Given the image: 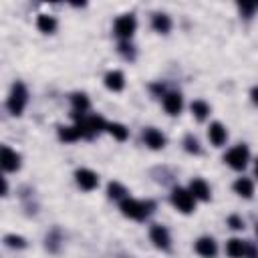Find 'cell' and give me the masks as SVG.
<instances>
[{
  "instance_id": "19",
  "label": "cell",
  "mask_w": 258,
  "mask_h": 258,
  "mask_svg": "<svg viewBox=\"0 0 258 258\" xmlns=\"http://www.w3.org/2000/svg\"><path fill=\"white\" fill-rule=\"evenodd\" d=\"M151 24H153V28H155L157 32H161V34L169 32V28H171V20H169L167 14H155L153 20H151Z\"/></svg>"
},
{
  "instance_id": "21",
  "label": "cell",
  "mask_w": 258,
  "mask_h": 258,
  "mask_svg": "<svg viewBox=\"0 0 258 258\" xmlns=\"http://www.w3.org/2000/svg\"><path fill=\"white\" fill-rule=\"evenodd\" d=\"M107 129H109V133H111L115 139H119V141H125L127 135H129V131H127L125 125H121V123H109Z\"/></svg>"
},
{
  "instance_id": "2",
  "label": "cell",
  "mask_w": 258,
  "mask_h": 258,
  "mask_svg": "<svg viewBox=\"0 0 258 258\" xmlns=\"http://www.w3.org/2000/svg\"><path fill=\"white\" fill-rule=\"evenodd\" d=\"M26 101H28V93H26L24 85L14 83V87L10 91V97H8V111L12 115H22V111L26 107Z\"/></svg>"
},
{
  "instance_id": "7",
  "label": "cell",
  "mask_w": 258,
  "mask_h": 258,
  "mask_svg": "<svg viewBox=\"0 0 258 258\" xmlns=\"http://www.w3.org/2000/svg\"><path fill=\"white\" fill-rule=\"evenodd\" d=\"M149 238H151V242L157 246V248H161V250H167L169 248V232L163 228V226H159V224H155L153 228H151V232H149Z\"/></svg>"
},
{
  "instance_id": "11",
  "label": "cell",
  "mask_w": 258,
  "mask_h": 258,
  "mask_svg": "<svg viewBox=\"0 0 258 258\" xmlns=\"http://www.w3.org/2000/svg\"><path fill=\"white\" fill-rule=\"evenodd\" d=\"M143 141H145V145H149L151 149H161V147L165 145V137H163L157 129H153V127H149V129L143 131Z\"/></svg>"
},
{
  "instance_id": "12",
  "label": "cell",
  "mask_w": 258,
  "mask_h": 258,
  "mask_svg": "<svg viewBox=\"0 0 258 258\" xmlns=\"http://www.w3.org/2000/svg\"><path fill=\"white\" fill-rule=\"evenodd\" d=\"M181 105H183V101H181V95L179 93H167L163 97V109L169 115H177L181 111Z\"/></svg>"
},
{
  "instance_id": "13",
  "label": "cell",
  "mask_w": 258,
  "mask_h": 258,
  "mask_svg": "<svg viewBox=\"0 0 258 258\" xmlns=\"http://www.w3.org/2000/svg\"><path fill=\"white\" fill-rule=\"evenodd\" d=\"M105 87L109 91H121L125 87V77L121 71H109L105 75Z\"/></svg>"
},
{
  "instance_id": "5",
  "label": "cell",
  "mask_w": 258,
  "mask_h": 258,
  "mask_svg": "<svg viewBox=\"0 0 258 258\" xmlns=\"http://www.w3.org/2000/svg\"><path fill=\"white\" fill-rule=\"evenodd\" d=\"M135 26H137L135 16H133V14H123V16H119V18L115 20L113 30H115V34H117L119 38H131V34L135 32Z\"/></svg>"
},
{
  "instance_id": "29",
  "label": "cell",
  "mask_w": 258,
  "mask_h": 258,
  "mask_svg": "<svg viewBox=\"0 0 258 258\" xmlns=\"http://www.w3.org/2000/svg\"><path fill=\"white\" fill-rule=\"evenodd\" d=\"M252 101L258 105V87H254V89H252Z\"/></svg>"
},
{
  "instance_id": "14",
  "label": "cell",
  "mask_w": 258,
  "mask_h": 258,
  "mask_svg": "<svg viewBox=\"0 0 258 258\" xmlns=\"http://www.w3.org/2000/svg\"><path fill=\"white\" fill-rule=\"evenodd\" d=\"M189 191L194 194V198L196 200H210V185L204 181V179H191V183H189Z\"/></svg>"
},
{
  "instance_id": "20",
  "label": "cell",
  "mask_w": 258,
  "mask_h": 258,
  "mask_svg": "<svg viewBox=\"0 0 258 258\" xmlns=\"http://www.w3.org/2000/svg\"><path fill=\"white\" fill-rule=\"evenodd\" d=\"M191 113L196 115V119L204 121V119L208 117V113H210V107H208L206 101H194V103H191Z\"/></svg>"
},
{
  "instance_id": "1",
  "label": "cell",
  "mask_w": 258,
  "mask_h": 258,
  "mask_svg": "<svg viewBox=\"0 0 258 258\" xmlns=\"http://www.w3.org/2000/svg\"><path fill=\"white\" fill-rule=\"evenodd\" d=\"M151 208H153L151 202H139V200H133V198H125L121 202V212L131 220H145L149 216Z\"/></svg>"
},
{
  "instance_id": "28",
  "label": "cell",
  "mask_w": 258,
  "mask_h": 258,
  "mask_svg": "<svg viewBox=\"0 0 258 258\" xmlns=\"http://www.w3.org/2000/svg\"><path fill=\"white\" fill-rule=\"evenodd\" d=\"M240 8H242L246 14H250V12L254 10V4H240Z\"/></svg>"
},
{
  "instance_id": "15",
  "label": "cell",
  "mask_w": 258,
  "mask_h": 258,
  "mask_svg": "<svg viewBox=\"0 0 258 258\" xmlns=\"http://www.w3.org/2000/svg\"><path fill=\"white\" fill-rule=\"evenodd\" d=\"M226 254L230 258H242V256H246V242H242L238 238H232L226 244Z\"/></svg>"
},
{
  "instance_id": "6",
  "label": "cell",
  "mask_w": 258,
  "mask_h": 258,
  "mask_svg": "<svg viewBox=\"0 0 258 258\" xmlns=\"http://www.w3.org/2000/svg\"><path fill=\"white\" fill-rule=\"evenodd\" d=\"M75 177H77V183H79L83 189H93V187H97V183H99L97 173H95V171H91V169H87V167L77 169Z\"/></svg>"
},
{
  "instance_id": "3",
  "label": "cell",
  "mask_w": 258,
  "mask_h": 258,
  "mask_svg": "<svg viewBox=\"0 0 258 258\" xmlns=\"http://www.w3.org/2000/svg\"><path fill=\"white\" fill-rule=\"evenodd\" d=\"M248 157H250L248 147H246V145H236V147H232V149L224 155V161H226L232 169H244L246 163H248Z\"/></svg>"
},
{
  "instance_id": "10",
  "label": "cell",
  "mask_w": 258,
  "mask_h": 258,
  "mask_svg": "<svg viewBox=\"0 0 258 258\" xmlns=\"http://www.w3.org/2000/svg\"><path fill=\"white\" fill-rule=\"evenodd\" d=\"M208 137H210V141L216 145V147H220V145H224L226 143V137H228V131H226V127L222 125V123H212L210 125V129H208Z\"/></svg>"
},
{
  "instance_id": "8",
  "label": "cell",
  "mask_w": 258,
  "mask_h": 258,
  "mask_svg": "<svg viewBox=\"0 0 258 258\" xmlns=\"http://www.w3.org/2000/svg\"><path fill=\"white\" fill-rule=\"evenodd\" d=\"M18 167H20V155L4 145L2 147V169L4 171H16Z\"/></svg>"
},
{
  "instance_id": "25",
  "label": "cell",
  "mask_w": 258,
  "mask_h": 258,
  "mask_svg": "<svg viewBox=\"0 0 258 258\" xmlns=\"http://www.w3.org/2000/svg\"><path fill=\"white\" fill-rule=\"evenodd\" d=\"M183 143H185V149H187L189 153H200V143H198V139H196V137L187 135Z\"/></svg>"
},
{
  "instance_id": "22",
  "label": "cell",
  "mask_w": 258,
  "mask_h": 258,
  "mask_svg": "<svg viewBox=\"0 0 258 258\" xmlns=\"http://www.w3.org/2000/svg\"><path fill=\"white\" fill-rule=\"evenodd\" d=\"M71 101H73V107H75V111H81V113H85V111L89 109V99H87V95H83V93H75V95L71 97Z\"/></svg>"
},
{
  "instance_id": "23",
  "label": "cell",
  "mask_w": 258,
  "mask_h": 258,
  "mask_svg": "<svg viewBox=\"0 0 258 258\" xmlns=\"http://www.w3.org/2000/svg\"><path fill=\"white\" fill-rule=\"evenodd\" d=\"M107 191H109V198H113V200H119V198H123V196L127 194L125 187H123L119 181H111L109 187H107Z\"/></svg>"
},
{
  "instance_id": "17",
  "label": "cell",
  "mask_w": 258,
  "mask_h": 258,
  "mask_svg": "<svg viewBox=\"0 0 258 258\" xmlns=\"http://www.w3.org/2000/svg\"><path fill=\"white\" fill-rule=\"evenodd\" d=\"M234 191H236L238 196H242V198H252V194H254V183H252L248 177H238V179L234 181Z\"/></svg>"
},
{
  "instance_id": "24",
  "label": "cell",
  "mask_w": 258,
  "mask_h": 258,
  "mask_svg": "<svg viewBox=\"0 0 258 258\" xmlns=\"http://www.w3.org/2000/svg\"><path fill=\"white\" fill-rule=\"evenodd\" d=\"M4 242H6V246H10V248H24V246H26L24 238H22V236H14V234L6 236Z\"/></svg>"
},
{
  "instance_id": "4",
  "label": "cell",
  "mask_w": 258,
  "mask_h": 258,
  "mask_svg": "<svg viewBox=\"0 0 258 258\" xmlns=\"http://www.w3.org/2000/svg\"><path fill=\"white\" fill-rule=\"evenodd\" d=\"M171 202H173V206H175L179 212H183V214H189V212L194 210V206H196L194 194H191L189 189H183V187H175V189H173Z\"/></svg>"
},
{
  "instance_id": "27",
  "label": "cell",
  "mask_w": 258,
  "mask_h": 258,
  "mask_svg": "<svg viewBox=\"0 0 258 258\" xmlns=\"http://www.w3.org/2000/svg\"><path fill=\"white\" fill-rule=\"evenodd\" d=\"M246 254H248L250 258H258V248H256L254 244H246Z\"/></svg>"
},
{
  "instance_id": "16",
  "label": "cell",
  "mask_w": 258,
  "mask_h": 258,
  "mask_svg": "<svg viewBox=\"0 0 258 258\" xmlns=\"http://www.w3.org/2000/svg\"><path fill=\"white\" fill-rule=\"evenodd\" d=\"M58 135H60L62 141H77V139L85 137V131H83V127L77 123L75 127H60V129H58Z\"/></svg>"
},
{
  "instance_id": "9",
  "label": "cell",
  "mask_w": 258,
  "mask_h": 258,
  "mask_svg": "<svg viewBox=\"0 0 258 258\" xmlns=\"http://www.w3.org/2000/svg\"><path fill=\"white\" fill-rule=\"evenodd\" d=\"M196 252H198L200 256H204V258H214L216 252H218V246H216V242H214L212 238L204 236V238H200V240L196 242Z\"/></svg>"
},
{
  "instance_id": "26",
  "label": "cell",
  "mask_w": 258,
  "mask_h": 258,
  "mask_svg": "<svg viewBox=\"0 0 258 258\" xmlns=\"http://www.w3.org/2000/svg\"><path fill=\"white\" fill-rule=\"evenodd\" d=\"M228 224H230V228H234V230L244 228V222H242V218H238V216H230V218H228Z\"/></svg>"
},
{
  "instance_id": "18",
  "label": "cell",
  "mask_w": 258,
  "mask_h": 258,
  "mask_svg": "<svg viewBox=\"0 0 258 258\" xmlns=\"http://www.w3.org/2000/svg\"><path fill=\"white\" fill-rule=\"evenodd\" d=\"M36 26H38L40 32L50 34V32H54V28H56V20H54V16H50V14H40V16L36 18Z\"/></svg>"
},
{
  "instance_id": "30",
  "label": "cell",
  "mask_w": 258,
  "mask_h": 258,
  "mask_svg": "<svg viewBox=\"0 0 258 258\" xmlns=\"http://www.w3.org/2000/svg\"><path fill=\"white\" fill-rule=\"evenodd\" d=\"M254 173H256V177H258V159H256V165H254Z\"/></svg>"
}]
</instances>
